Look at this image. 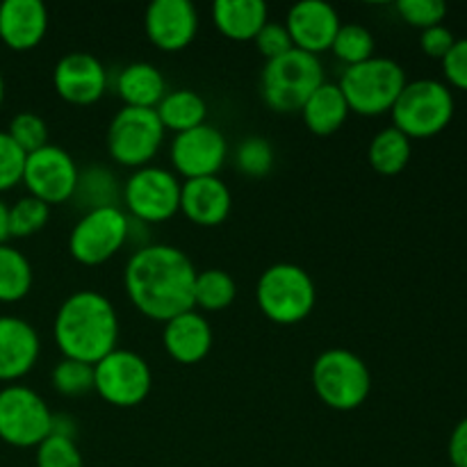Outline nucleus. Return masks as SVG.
<instances>
[{
	"instance_id": "ea45409f",
	"label": "nucleus",
	"mask_w": 467,
	"mask_h": 467,
	"mask_svg": "<svg viewBox=\"0 0 467 467\" xmlns=\"http://www.w3.org/2000/svg\"><path fill=\"white\" fill-rule=\"evenodd\" d=\"M456 36L450 27L445 26H433L429 30H422V36H420V46H422L424 55H429L431 59H445L447 53L454 48Z\"/></svg>"
},
{
	"instance_id": "412c9836",
	"label": "nucleus",
	"mask_w": 467,
	"mask_h": 467,
	"mask_svg": "<svg viewBox=\"0 0 467 467\" xmlns=\"http://www.w3.org/2000/svg\"><path fill=\"white\" fill-rule=\"evenodd\" d=\"M162 342L167 354L181 365H196L213 349V328L201 313L187 310L164 322Z\"/></svg>"
},
{
	"instance_id": "f704fd0d",
	"label": "nucleus",
	"mask_w": 467,
	"mask_h": 467,
	"mask_svg": "<svg viewBox=\"0 0 467 467\" xmlns=\"http://www.w3.org/2000/svg\"><path fill=\"white\" fill-rule=\"evenodd\" d=\"M36 467H85V461L73 438L50 433L36 447Z\"/></svg>"
},
{
	"instance_id": "f8f14e48",
	"label": "nucleus",
	"mask_w": 467,
	"mask_h": 467,
	"mask_svg": "<svg viewBox=\"0 0 467 467\" xmlns=\"http://www.w3.org/2000/svg\"><path fill=\"white\" fill-rule=\"evenodd\" d=\"M53 413L48 404L26 386H5L0 390V441L18 450L39 447L50 436Z\"/></svg>"
},
{
	"instance_id": "f03ea898",
	"label": "nucleus",
	"mask_w": 467,
	"mask_h": 467,
	"mask_svg": "<svg viewBox=\"0 0 467 467\" xmlns=\"http://www.w3.org/2000/svg\"><path fill=\"white\" fill-rule=\"evenodd\" d=\"M53 337L64 358L96 365L117 349L119 315L112 301L96 290H78L62 301Z\"/></svg>"
},
{
	"instance_id": "423d86ee",
	"label": "nucleus",
	"mask_w": 467,
	"mask_h": 467,
	"mask_svg": "<svg viewBox=\"0 0 467 467\" xmlns=\"http://www.w3.org/2000/svg\"><path fill=\"white\" fill-rule=\"evenodd\" d=\"M313 388L324 406L349 413L368 401L372 390V374L358 354L333 347L315 360Z\"/></svg>"
},
{
	"instance_id": "6ab92c4d",
	"label": "nucleus",
	"mask_w": 467,
	"mask_h": 467,
	"mask_svg": "<svg viewBox=\"0 0 467 467\" xmlns=\"http://www.w3.org/2000/svg\"><path fill=\"white\" fill-rule=\"evenodd\" d=\"M41 342L35 327L21 317H0V381L12 383L32 372Z\"/></svg>"
},
{
	"instance_id": "c85d7f7f",
	"label": "nucleus",
	"mask_w": 467,
	"mask_h": 467,
	"mask_svg": "<svg viewBox=\"0 0 467 467\" xmlns=\"http://www.w3.org/2000/svg\"><path fill=\"white\" fill-rule=\"evenodd\" d=\"M237 285L233 276L223 269H203L196 272L194 281V308L205 313H219L226 310L235 301Z\"/></svg>"
},
{
	"instance_id": "39448f33",
	"label": "nucleus",
	"mask_w": 467,
	"mask_h": 467,
	"mask_svg": "<svg viewBox=\"0 0 467 467\" xmlns=\"http://www.w3.org/2000/svg\"><path fill=\"white\" fill-rule=\"evenodd\" d=\"M406 71L390 57H379L347 67L337 87L345 94L351 112L360 117H381L395 108L406 87Z\"/></svg>"
},
{
	"instance_id": "a878e982",
	"label": "nucleus",
	"mask_w": 467,
	"mask_h": 467,
	"mask_svg": "<svg viewBox=\"0 0 467 467\" xmlns=\"http://www.w3.org/2000/svg\"><path fill=\"white\" fill-rule=\"evenodd\" d=\"M410 155H413L410 140L395 126L379 130L369 141V167L381 176H397L404 171L410 162Z\"/></svg>"
},
{
	"instance_id": "6e6552de",
	"label": "nucleus",
	"mask_w": 467,
	"mask_h": 467,
	"mask_svg": "<svg viewBox=\"0 0 467 467\" xmlns=\"http://www.w3.org/2000/svg\"><path fill=\"white\" fill-rule=\"evenodd\" d=\"M181 185L178 176L162 167H141L130 173L121 187V199L128 217L140 223H162L181 213Z\"/></svg>"
},
{
	"instance_id": "4be33fe9",
	"label": "nucleus",
	"mask_w": 467,
	"mask_h": 467,
	"mask_svg": "<svg viewBox=\"0 0 467 467\" xmlns=\"http://www.w3.org/2000/svg\"><path fill=\"white\" fill-rule=\"evenodd\" d=\"M117 94L123 108L155 109L167 94V80L153 64L132 62L117 73Z\"/></svg>"
},
{
	"instance_id": "dca6fc26",
	"label": "nucleus",
	"mask_w": 467,
	"mask_h": 467,
	"mask_svg": "<svg viewBox=\"0 0 467 467\" xmlns=\"http://www.w3.org/2000/svg\"><path fill=\"white\" fill-rule=\"evenodd\" d=\"M144 27L155 48L178 53L196 39L199 12L190 0H153L146 9Z\"/></svg>"
},
{
	"instance_id": "79ce46f5",
	"label": "nucleus",
	"mask_w": 467,
	"mask_h": 467,
	"mask_svg": "<svg viewBox=\"0 0 467 467\" xmlns=\"http://www.w3.org/2000/svg\"><path fill=\"white\" fill-rule=\"evenodd\" d=\"M76 420L67 413H53V424H50V433L64 438H73L76 441Z\"/></svg>"
},
{
	"instance_id": "cd10ccee",
	"label": "nucleus",
	"mask_w": 467,
	"mask_h": 467,
	"mask_svg": "<svg viewBox=\"0 0 467 467\" xmlns=\"http://www.w3.org/2000/svg\"><path fill=\"white\" fill-rule=\"evenodd\" d=\"M32 290V265L9 244H0V304H16Z\"/></svg>"
},
{
	"instance_id": "c9c22d12",
	"label": "nucleus",
	"mask_w": 467,
	"mask_h": 467,
	"mask_svg": "<svg viewBox=\"0 0 467 467\" xmlns=\"http://www.w3.org/2000/svg\"><path fill=\"white\" fill-rule=\"evenodd\" d=\"M397 14L409 26L429 30L433 26H442L447 16V5L442 0H400Z\"/></svg>"
},
{
	"instance_id": "1a4fd4ad",
	"label": "nucleus",
	"mask_w": 467,
	"mask_h": 467,
	"mask_svg": "<svg viewBox=\"0 0 467 467\" xmlns=\"http://www.w3.org/2000/svg\"><path fill=\"white\" fill-rule=\"evenodd\" d=\"M128 231L130 217L119 205L87 210L68 235V254L85 267H99L126 246Z\"/></svg>"
},
{
	"instance_id": "c03bdc74",
	"label": "nucleus",
	"mask_w": 467,
	"mask_h": 467,
	"mask_svg": "<svg viewBox=\"0 0 467 467\" xmlns=\"http://www.w3.org/2000/svg\"><path fill=\"white\" fill-rule=\"evenodd\" d=\"M3 100H5V78L3 73H0V105H3Z\"/></svg>"
},
{
	"instance_id": "aec40b11",
	"label": "nucleus",
	"mask_w": 467,
	"mask_h": 467,
	"mask_svg": "<svg viewBox=\"0 0 467 467\" xmlns=\"http://www.w3.org/2000/svg\"><path fill=\"white\" fill-rule=\"evenodd\" d=\"M48 32V9L41 0H5L0 5V41L12 50H32Z\"/></svg>"
},
{
	"instance_id": "a19ab883",
	"label": "nucleus",
	"mask_w": 467,
	"mask_h": 467,
	"mask_svg": "<svg viewBox=\"0 0 467 467\" xmlns=\"http://www.w3.org/2000/svg\"><path fill=\"white\" fill-rule=\"evenodd\" d=\"M450 461L454 467H467V418L461 420L451 431Z\"/></svg>"
},
{
	"instance_id": "72a5a7b5",
	"label": "nucleus",
	"mask_w": 467,
	"mask_h": 467,
	"mask_svg": "<svg viewBox=\"0 0 467 467\" xmlns=\"http://www.w3.org/2000/svg\"><path fill=\"white\" fill-rule=\"evenodd\" d=\"M7 135L26 155L48 146V126L35 112H21L9 121Z\"/></svg>"
},
{
	"instance_id": "5701e85b",
	"label": "nucleus",
	"mask_w": 467,
	"mask_h": 467,
	"mask_svg": "<svg viewBox=\"0 0 467 467\" xmlns=\"http://www.w3.org/2000/svg\"><path fill=\"white\" fill-rule=\"evenodd\" d=\"M213 21L226 39L254 41L269 21L267 5L263 0H217Z\"/></svg>"
},
{
	"instance_id": "473e14b6",
	"label": "nucleus",
	"mask_w": 467,
	"mask_h": 467,
	"mask_svg": "<svg viewBox=\"0 0 467 467\" xmlns=\"http://www.w3.org/2000/svg\"><path fill=\"white\" fill-rule=\"evenodd\" d=\"M235 167L249 178L267 176L274 167L272 141L258 135L244 137L235 149Z\"/></svg>"
},
{
	"instance_id": "37998d69",
	"label": "nucleus",
	"mask_w": 467,
	"mask_h": 467,
	"mask_svg": "<svg viewBox=\"0 0 467 467\" xmlns=\"http://www.w3.org/2000/svg\"><path fill=\"white\" fill-rule=\"evenodd\" d=\"M9 240V205L0 199V244Z\"/></svg>"
},
{
	"instance_id": "ddd939ff",
	"label": "nucleus",
	"mask_w": 467,
	"mask_h": 467,
	"mask_svg": "<svg viewBox=\"0 0 467 467\" xmlns=\"http://www.w3.org/2000/svg\"><path fill=\"white\" fill-rule=\"evenodd\" d=\"M78 176H80V169H78L76 160L68 155V150H64L62 146L48 144L26 155L21 182L27 187L30 196L53 208V205H62L73 199Z\"/></svg>"
},
{
	"instance_id": "4468645a",
	"label": "nucleus",
	"mask_w": 467,
	"mask_h": 467,
	"mask_svg": "<svg viewBox=\"0 0 467 467\" xmlns=\"http://www.w3.org/2000/svg\"><path fill=\"white\" fill-rule=\"evenodd\" d=\"M173 171L185 181L217 176L228 158V141L219 128L203 123L173 137L169 149Z\"/></svg>"
},
{
	"instance_id": "393cba45",
	"label": "nucleus",
	"mask_w": 467,
	"mask_h": 467,
	"mask_svg": "<svg viewBox=\"0 0 467 467\" xmlns=\"http://www.w3.org/2000/svg\"><path fill=\"white\" fill-rule=\"evenodd\" d=\"M155 114L164 130L181 135L192 128L203 126L205 117H208V105H205L203 96H199L196 91L173 89L164 94V99L155 108Z\"/></svg>"
},
{
	"instance_id": "7c9ffc66",
	"label": "nucleus",
	"mask_w": 467,
	"mask_h": 467,
	"mask_svg": "<svg viewBox=\"0 0 467 467\" xmlns=\"http://www.w3.org/2000/svg\"><path fill=\"white\" fill-rule=\"evenodd\" d=\"M48 219L50 205L30 194L23 196L16 203L9 205V237L23 240V237L35 235L48 223Z\"/></svg>"
},
{
	"instance_id": "f3484780",
	"label": "nucleus",
	"mask_w": 467,
	"mask_h": 467,
	"mask_svg": "<svg viewBox=\"0 0 467 467\" xmlns=\"http://www.w3.org/2000/svg\"><path fill=\"white\" fill-rule=\"evenodd\" d=\"M340 26L342 21L336 9L322 0H301L292 5L285 21L295 48L317 55V57L324 50H331Z\"/></svg>"
},
{
	"instance_id": "0eeeda50",
	"label": "nucleus",
	"mask_w": 467,
	"mask_h": 467,
	"mask_svg": "<svg viewBox=\"0 0 467 467\" xmlns=\"http://www.w3.org/2000/svg\"><path fill=\"white\" fill-rule=\"evenodd\" d=\"M390 114L392 126L409 140H429L441 135L454 119V96L450 87L429 78L406 82Z\"/></svg>"
},
{
	"instance_id": "b1692460",
	"label": "nucleus",
	"mask_w": 467,
	"mask_h": 467,
	"mask_svg": "<svg viewBox=\"0 0 467 467\" xmlns=\"http://www.w3.org/2000/svg\"><path fill=\"white\" fill-rule=\"evenodd\" d=\"M349 114L351 109L340 87L336 82L327 80L310 94V99L301 108L306 128L319 137H328L340 130L347 119H349Z\"/></svg>"
},
{
	"instance_id": "a211bd4d",
	"label": "nucleus",
	"mask_w": 467,
	"mask_h": 467,
	"mask_svg": "<svg viewBox=\"0 0 467 467\" xmlns=\"http://www.w3.org/2000/svg\"><path fill=\"white\" fill-rule=\"evenodd\" d=\"M231 210L233 194L219 176L192 178L181 185V213L196 226H219L226 222Z\"/></svg>"
},
{
	"instance_id": "c756f323",
	"label": "nucleus",
	"mask_w": 467,
	"mask_h": 467,
	"mask_svg": "<svg viewBox=\"0 0 467 467\" xmlns=\"http://www.w3.org/2000/svg\"><path fill=\"white\" fill-rule=\"evenodd\" d=\"M331 50L347 67H356V64H363L374 57L377 41H374L372 32L360 23H345L337 30Z\"/></svg>"
},
{
	"instance_id": "4c0bfd02",
	"label": "nucleus",
	"mask_w": 467,
	"mask_h": 467,
	"mask_svg": "<svg viewBox=\"0 0 467 467\" xmlns=\"http://www.w3.org/2000/svg\"><path fill=\"white\" fill-rule=\"evenodd\" d=\"M254 41L255 46H258L260 55L265 57V62L281 57V55L290 53V50L295 48V44H292L290 39V32H287V27L283 26V23L267 21Z\"/></svg>"
},
{
	"instance_id": "58836bf2",
	"label": "nucleus",
	"mask_w": 467,
	"mask_h": 467,
	"mask_svg": "<svg viewBox=\"0 0 467 467\" xmlns=\"http://www.w3.org/2000/svg\"><path fill=\"white\" fill-rule=\"evenodd\" d=\"M442 71L451 87L467 91V39H456L454 48L442 59Z\"/></svg>"
},
{
	"instance_id": "9b49d317",
	"label": "nucleus",
	"mask_w": 467,
	"mask_h": 467,
	"mask_svg": "<svg viewBox=\"0 0 467 467\" xmlns=\"http://www.w3.org/2000/svg\"><path fill=\"white\" fill-rule=\"evenodd\" d=\"M153 374L149 363L130 349H114L94 365V392L109 406L135 409L149 397Z\"/></svg>"
},
{
	"instance_id": "e433bc0d",
	"label": "nucleus",
	"mask_w": 467,
	"mask_h": 467,
	"mask_svg": "<svg viewBox=\"0 0 467 467\" xmlns=\"http://www.w3.org/2000/svg\"><path fill=\"white\" fill-rule=\"evenodd\" d=\"M26 153L9 140L7 132H0V192H7L23 181Z\"/></svg>"
},
{
	"instance_id": "a18cd8bd",
	"label": "nucleus",
	"mask_w": 467,
	"mask_h": 467,
	"mask_svg": "<svg viewBox=\"0 0 467 467\" xmlns=\"http://www.w3.org/2000/svg\"><path fill=\"white\" fill-rule=\"evenodd\" d=\"M450 467H454V465H450Z\"/></svg>"
},
{
	"instance_id": "9d476101",
	"label": "nucleus",
	"mask_w": 467,
	"mask_h": 467,
	"mask_svg": "<svg viewBox=\"0 0 467 467\" xmlns=\"http://www.w3.org/2000/svg\"><path fill=\"white\" fill-rule=\"evenodd\" d=\"M164 128L155 109L121 108L108 128V153L128 169L149 167L164 141Z\"/></svg>"
},
{
	"instance_id": "20e7f679",
	"label": "nucleus",
	"mask_w": 467,
	"mask_h": 467,
	"mask_svg": "<svg viewBox=\"0 0 467 467\" xmlns=\"http://www.w3.org/2000/svg\"><path fill=\"white\" fill-rule=\"evenodd\" d=\"M324 82V67L317 55L292 48L290 53L265 62L260 91L269 109L278 114L301 112L306 100Z\"/></svg>"
},
{
	"instance_id": "7ed1b4c3",
	"label": "nucleus",
	"mask_w": 467,
	"mask_h": 467,
	"mask_svg": "<svg viewBox=\"0 0 467 467\" xmlns=\"http://www.w3.org/2000/svg\"><path fill=\"white\" fill-rule=\"evenodd\" d=\"M258 308L269 322L292 327L310 317L317 301V290L304 267L292 263H276L265 269L255 285Z\"/></svg>"
},
{
	"instance_id": "bb28decb",
	"label": "nucleus",
	"mask_w": 467,
	"mask_h": 467,
	"mask_svg": "<svg viewBox=\"0 0 467 467\" xmlns=\"http://www.w3.org/2000/svg\"><path fill=\"white\" fill-rule=\"evenodd\" d=\"M73 199L85 210L112 208V205H119L121 187H119L117 176L109 169L100 167V164H91L89 169L80 171V176H78V187Z\"/></svg>"
},
{
	"instance_id": "2eb2a0df",
	"label": "nucleus",
	"mask_w": 467,
	"mask_h": 467,
	"mask_svg": "<svg viewBox=\"0 0 467 467\" xmlns=\"http://www.w3.org/2000/svg\"><path fill=\"white\" fill-rule=\"evenodd\" d=\"M55 91L68 105L87 108L103 99L108 91V71L91 53H68L55 64Z\"/></svg>"
},
{
	"instance_id": "f257e3e1",
	"label": "nucleus",
	"mask_w": 467,
	"mask_h": 467,
	"mask_svg": "<svg viewBox=\"0 0 467 467\" xmlns=\"http://www.w3.org/2000/svg\"><path fill=\"white\" fill-rule=\"evenodd\" d=\"M196 269L185 251L169 244H146L126 263L128 299L144 317L169 322L194 310Z\"/></svg>"
},
{
	"instance_id": "2f4dec72",
	"label": "nucleus",
	"mask_w": 467,
	"mask_h": 467,
	"mask_svg": "<svg viewBox=\"0 0 467 467\" xmlns=\"http://www.w3.org/2000/svg\"><path fill=\"white\" fill-rule=\"evenodd\" d=\"M50 381L62 397H82L94 392V365L62 358L53 368Z\"/></svg>"
}]
</instances>
